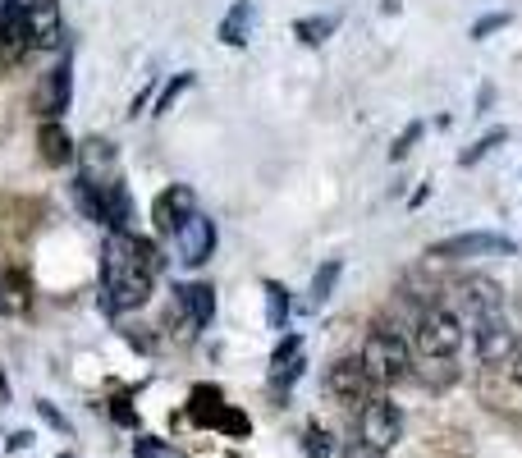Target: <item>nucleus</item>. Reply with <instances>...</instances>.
Returning a JSON list of instances; mask_svg holds the SVG:
<instances>
[{"label":"nucleus","instance_id":"f257e3e1","mask_svg":"<svg viewBox=\"0 0 522 458\" xmlns=\"http://www.w3.org/2000/svg\"><path fill=\"white\" fill-rule=\"evenodd\" d=\"M161 271L152 239H138L133 229H110L106 248H101V280H106L110 307L133 312L152 298V280Z\"/></svg>","mask_w":522,"mask_h":458},{"label":"nucleus","instance_id":"f03ea898","mask_svg":"<svg viewBox=\"0 0 522 458\" xmlns=\"http://www.w3.org/2000/svg\"><path fill=\"white\" fill-rule=\"evenodd\" d=\"M362 367L371 371V381L376 385H394V381H408V371H413V349H408V339L390 326H376L362 344Z\"/></svg>","mask_w":522,"mask_h":458},{"label":"nucleus","instance_id":"7ed1b4c3","mask_svg":"<svg viewBox=\"0 0 522 458\" xmlns=\"http://www.w3.org/2000/svg\"><path fill=\"white\" fill-rule=\"evenodd\" d=\"M518 243L509 234H490V229H468V234H449V239L431 243L426 257L431 262H468V257H513Z\"/></svg>","mask_w":522,"mask_h":458},{"label":"nucleus","instance_id":"20e7f679","mask_svg":"<svg viewBox=\"0 0 522 458\" xmlns=\"http://www.w3.org/2000/svg\"><path fill=\"white\" fill-rule=\"evenodd\" d=\"M417 353L422 358H454L463 349V321L449 312V307H422V317H417Z\"/></svg>","mask_w":522,"mask_h":458},{"label":"nucleus","instance_id":"39448f33","mask_svg":"<svg viewBox=\"0 0 522 458\" xmlns=\"http://www.w3.org/2000/svg\"><path fill=\"white\" fill-rule=\"evenodd\" d=\"M518 330L509 326L504 312H490V317H472V349H477V362L486 371L509 367V358L518 353Z\"/></svg>","mask_w":522,"mask_h":458},{"label":"nucleus","instance_id":"423d86ee","mask_svg":"<svg viewBox=\"0 0 522 458\" xmlns=\"http://www.w3.org/2000/svg\"><path fill=\"white\" fill-rule=\"evenodd\" d=\"M358 436H362V445L385 454V449H394L403 436V413L390 404V399H367L362 413H358Z\"/></svg>","mask_w":522,"mask_h":458},{"label":"nucleus","instance_id":"0eeeda50","mask_svg":"<svg viewBox=\"0 0 522 458\" xmlns=\"http://www.w3.org/2000/svg\"><path fill=\"white\" fill-rule=\"evenodd\" d=\"M371 385H376V381H371V371L362 367V358H339V362H330V371H326L330 399H339V404H348V408L367 404Z\"/></svg>","mask_w":522,"mask_h":458},{"label":"nucleus","instance_id":"6e6552de","mask_svg":"<svg viewBox=\"0 0 522 458\" xmlns=\"http://www.w3.org/2000/svg\"><path fill=\"white\" fill-rule=\"evenodd\" d=\"M170 239H174L179 262H184V266H202V262H211V252H216V220H207L202 211H193L184 225L174 229Z\"/></svg>","mask_w":522,"mask_h":458},{"label":"nucleus","instance_id":"1a4fd4ad","mask_svg":"<svg viewBox=\"0 0 522 458\" xmlns=\"http://www.w3.org/2000/svg\"><path fill=\"white\" fill-rule=\"evenodd\" d=\"M197 211V193L188 184H170V188H161V197L152 202V225H156V234H165L170 239L174 229L184 225L188 216Z\"/></svg>","mask_w":522,"mask_h":458},{"label":"nucleus","instance_id":"9d476101","mask_svg":"<svg viewBox=\"0 0 522 458\" xmlns=\"http://www.w3.org/2000/svg\"><path fill=\"white\" fill-rule=\"evenodd\" d=\"M33 51V33L19 5H0V69L23 65V55Z\"/></svg>","mask_w":522,"mask_h":458},{"label":"nucleus","instance_id":"9b49d317","mask_svg":"<svg viewBox=\"0 0 522 458\" xmlns=\"http://www.w3.org/2000/svg\"><path fill=\"white\" fill-rule=\"evenodd\" d=\"M174 298H179V307H184V321L188 330H207L211 317H216V289L202 280H188L174 289Z\"/></svg>","mask_w":522,"mask_h":458},{"label":"nucleus","instance_id":"f8f14e48","mask_svg":"<svg viewBox=\"0 0 522 458\" xmlns=\"http://www.w3.org/2000/svg\"><path fill=\"white\" fill-rule=\"evenodd\" d=\"M69 101H74V60L60 55L55 69L46 74V83H42V110L51 115V120H60V115L69 110Z\"/></svg>","mask_w":522,"mask_h":458},{"label":"nucleus","instance_id":"ddd939ff","mask_svg":"<svg viewBox=\"0 0 522 458\" xmlns=\"http://www.w3.org/2000/svg\"><path fill=\"white\" fill-rule=\"evenodd\" d=\"M23 19H28L33 46L60 42V0H23Z\"/></svg>","mask_w":522,"mask_h":458},{"label":"nucleus","instance_id":"4468645a","mask_svg":"<svg viewBox=\"0 0 522 458\" xmlns=\"http://www.w3.org/2000/svg\"><path fill=\"white\" fill-rule=\"evenodd\" d=\"M458 298H463V307H468L472 317H490V312H504V294L495 280H481V275H472V280L458 284Z\"/></svg>","mask_w":522,"mask_h":458},{"label":"nucleus","instance_id":"2eb2a0df","mask_svg":"<svg viewBox=\"0 0 522 458\" xmlns=\"http://www.w3.org/2000/svg\"><path fill=\"white\" fill-rule=\"evenodd\" d=\"M133 220V197L120 179H106L101 184V225L106 229H129Z\"/></svg>","mask_w":522,"mask_h":458},{"label":"nucleus","instance_id":"dca6fc26","mask_svg":"<svg viewBox=\"0 0 522 458\" xmlns=\"http://www.w3.org/2000/svg\"><path fill=\"white\" fill-rule=\"evenodd\" d=\"M37 152H42L46 165H69L74 161V138H69L55 120H46L42 129H37Z\"/></svg>","mask_w":522,"mask_h":458},{"label":"nucleus","instance_id":"f3484780","mask_svg":"<svg viewBox=\"0 0 522 458\" xmlns=\"http://www.w3.org/2000/svg\"><path fill=\"white\" fill-rule=\"evenodd\" d=\"M248 33H252V0H234V10L220 19V42L248 46Z\"/></svg>","mask_w":522,"mask_h":458},{"label":"nucleus","instance_id":"a211bd4d","mask_svg":"<svg viewBox=\"0 0 522 458\" xmlns=\"http://www.w3.org/2000/svg\"><path fill=\"white\" fill-rule=\"evenodd\" d=\"M33 307V289L19 271H0V312H28Z\"/></svg>","mask_w":522,"mask_h":458},{"label":"nucleus","instance_id":"6ab92c4d","mask_svg":"<svg viewBox=\"0 0 522 458\" xmlns=\"http://www.w3.org/2000/svg\"><path fill=\"white\" fill-rule=\"evenodd\" d=\"M220 390L216 385H197L193 390V399H188V417H193L197 426H216V417H220Z\"/></svg>","mask_w":522,"mask_h":458},{"label":"nucleus","instance_id":"aec40b11","mask_svg":"<svg viewBox=\"0 0 522 458\" xmlns=\"http://www.w3.org/2000/svg\"><path fill=\"white\" fill-rule=\"evenodd\" d=\"M335 28H339L335 14H312V19H298V23H294L298 42H307V46H321L330 33H335Z\"/></svg>","mask_w":522,"mask_h":458},{"label":"nucleus","instance_id":"412c9836","mask_svg":"<svg viewBox=\"0 0 522 458\" xmlns=\"http://www.w3.org/2000/svg\"><path fill=\"white\" fill-rule=\"evenodd\" d=\"M339 275H344V262H339V257H330L326 266H316V275H312V307H321L330 294H335Z\"/></svg>","mask_w":522,"mask_h":458},{"label":"nucleus","instance_id":"4be33fe9","mask_svg":"<svg viewBox=\"0 0 522 458\" xmlns=\"http://www.w3.org/2000/svg\"><path fill=\"white\" fill-rule=\"evenodd\" d=\"M266 317H271V330L289 326V289L280 280H266Z\"/></svg>","mask_w":522,"mask_h":458},{"label":"nucleus","instance_id":"5701e85b","mask_svg":"<svg viewBox=\"0 0 522 458\" xmlns=\"http://www.w3.org/2000/svg\"><path fill=\"white\" fill-rule=\"evenodd\" d=\"M303 454L307 458H330V454H335V440H330V431L321 422H312L303 431Z\"/></svg>","mask_w":522,"mask_h":458},{"label":"nucleus","instance_id":"b1692460","mask_svg":"<svg viewBox=\"0 0 522 458\" xmlns=\"http://www.w3.org/2000/svg\"><path fill=\"white\" fill-rule=\"evenodd\" d=\"M500 142H509V129H490L486 138H477V142H472L468 152H458V165H477L481 156H490V152H495V147H500Z\"/></svg>","mask_w":522,"mask_h":458},{"label":"nucleus","instance_id":"393cba45","mask_svg":"<svg viewBox=\"0 0 522 458\" xmlns=\"http://www.w3.org/2000/svg\"><path fill=\"white\" fill-rule=\"evenodd\" d=\"M188 88H193V74H174L170 83H165V88H161V97H156V115H170V110H174V101L184 97Z\"/></svg>","mask_w":522,"mask_h":458},{"label":"nucleus","instance_id":"a878e982","mask_svg":"<svg viewBox=\"0 0 522 458\" xmlns=\"http://www.w3.org/2000/svg\"><path fill=\"white\" fill-rule=\"evenodd\" d=\"M422 381L435 385V390H445L454 381V362L449 358H422Z\"/></svg>","mask_w":522,"mask_h":458},{"label":"nucleus","instance_id":"bb28decb","mask_svg":"<svg viewBox=\"0 0 522 458\" xmlns=\"http://www.w3.org/2000/svg\"><path fill=\"white\" fill-rule=\"evenodd\" d=\"M216 426L225 431V436H248L252 431V422H248V413H239V408H220V417H216Z\"/></svg>","mask_w":522,"mask_h":458},{"label":"nucleus","instance_id":"cd10ccee","mask_svg":"<svg viewBox=\"0 0 522 458\" xmlns=\"http://www.w3.org/2000/svg\"><path fill=\"white\" fill-rule=\"evenodd\" d=\"M422 133H426V124H422V120H413V124H408V129H403L399 138H394L390 161H403V156H408V152H413V147H417V138H422Z\"/></svg>","mask_w":522,"mask_h":458},{"label":"nucleus","instance_id":"c85d7f7f","mask_svg":"<svg viewBox=\"0 0 522 458\" xmlns=\"http://www.w3.org/2000/svg\"><path fill=\"white\" fill-rule=\"evenodd\" d=\"M303 353V339L298 335H284L280 344H275V353H271V371H280V367H289V362Z\"/></svg>","mask_w":522,"mask_h":458},{"label":"nucleus","instance_id":"c756f323","mask_svg":"<svg viewBox=\"0 0 522 458\" xmlns=\"http://www.w3.org/2000/svg\"><path fill=\"white\" fill-rule=\"evenodd\" d=\"M504 23H509V14H486V19L472 23V42H486L490 33H500Z\"/></svg>","mask_w":522,"mask_h":458},{"label":"nucleus","instance_id":"7c9ffc66","mask_svg":"<svg viewBox=\"0 0 522 458\" xmlns=\"http://www.w3.org/2000/svg\"><path fill=\"white\" fill-rule=\"evenodd\" d=\"M344 458H385L381 449H371V445H362V440H353V445L344 449Z\"/></svg>","mask_w":522,"mask_h":458},{"label":"nucleus","instance_id":"2f4dec72","mask_svg":"<svg viewBox=\"0 0 522 458\" xmlns=\"http://www.w3.org/2000/svg\"><path fill=\"white\" fill-rule=\"evenodd\" d=\"M138 458H165V445H156L152 436H142L138 440Z\"/></svg>","mask_w":522,"mask_h":458},{"label":"nucleus","instance_id":"473e14b6","mask_svg":"<svg viewBox=\"0 0 522 458\" xmlns=\"http://www.w3.org/2000/svg\"><path fill=\"white\" fill-rule=\"evenodd\" d=\"M110 413H115V422H124V426H138V413H133V408L124 404V399H115V408H110Z\"/></svg>","mask_w":522,"mask_h":458},{"label":"nucleus","instance_id":"72a5a7b5","mask_svg":"<svg viewBox=\"0 0 522 458\" xmlns=\"http://www.w3.org/2000/svg\"><path fill=\"white\" fill-rule=\"evenodd\" d=\"M37 413H42V417H46V422H51V426H60V431H69V422H65V417H60V413H55L51 404H37Z\"/></svg>","mask_w":522,"mask_h":458},{"label":"nucleus","instance_id":"f704fd0d","mask_svg":"<svg viewBox=\"0 0 522 458\" xmlns=\"http://www.w3.org/2000/svg\"><path fill=\"white\" fill-rule=\"evenodd\" d=\"M504 371H509L513 381H518V390H522V344H518V353L509 358V367H504Z\"/></svg>","mask_w":522,"mask_h":458},{"label":"nucleus","instance_id":"c9c22d12","mask_svg":"<svg viewBox=\"0 0 522 458\" xmlns=\"http://www.w3.org/2000/svg\"><path fill=\"white\" fill-rule=\"evenodd\" d=\"M33 445V436H28V431H19V436H10V449H28Z\"/></svg>","mask_w":522,"mask_h":458},{"label":"nucleus","instance_id":"e433bc0d","mask_svg":"<svg viewBox=\"0 0 522 458\" xmlns=\"http://www.w3.org/2000/svg\"><path fill=\"white\" fill-rule=\"evenodd\" d=\"M60 458H74V454H60Z\"/></svg>","mask_w":522,"mask_h":458},{"label":"nucleus","instance_id":"4c0bfd02","mask_svg":"<svg viewBox=\"0 0 522 458\" xmlns=\"http://www.w3.org/2000/svg\"><path fill=\"white\" fill-rule=\"evenodd\" d=\"M5 5H14V0H5Z\"/></svg>","mask_w":522,"mask_h":458}]
</instances>
